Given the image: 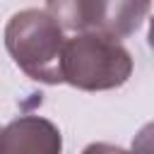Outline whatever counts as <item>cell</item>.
I'll return each instance as SVG.
<instances>
[{
	"label": "cell",
	"mask_w": 154,
	"mask_h": 154,
	"mask_svg": "<svg viewBox=\"0 0 154 154\" xmlns=\"http://www.w3.org/2000/svg\"><path fill=\"white\" fill-rule=\"evenodd\" d=\"M60 75L82 91L116 89L132 75V58L118 38L84 31L63 43Z\"/></svg>",
	"instance_id": "6da1fadb"
},
{
	"label": "cell",
	"mask_w": 154,
	"mask_h": 154,
	"mask_svg": "<svg viewBox=\"0 0 154 154\" xmlns=\"http://www.w3.org/2000/svg\"><path fill=\"white\" fill-rule=\"evenodd\" d=\"M63 29L46 10H22L5 26V48L14 65L31 79L60 84Z\"/></svg>",
	"instance_id": "7a4b0ae2"
},
{
	"label": "cell",
	"mask_w": 154,
	"mask_h": 154,
	"mask_svg": "<svg viewBox=\"0 0 154 154\" xmlns=\"http://www.w3.org/2000/svg\"><path fill=\"white\" fill-rule=\"evenodd\" d=\"M46 7L60 29L96 31L120 41L144 24L149 0H46Z\"/></svg>",
	"instance_id": "3957f363"
},
{
	"label": "cell",
	"mask_w": 154,
	"mask_h": 154,
	"mask_svg": "<svg viewBox=\"0 0 154 154\" xmlns=\"http://www.w3.org/2000/svg\"><path fill=\"white\" fill-rule=\"evenodd\" d=\"M60 130L41 116H22L0 130V154H60Z\"/></svg>",
	"instance_id": "277c9868"
},
{
	"label": "cell",
	"mask_w": 154,
	"mask_h": 154,
	"mask_svg": "<svg viewBox=\"0 0 154 154\" xmlns=\"http://www.w3.org/2000/svg\"><path fill=\"white\" fill-rule=\"evenodd\" d=\"M82 154H130L120 147H113V144H106V142H96V144H89Z\"/></svg>",
	"instance_id": "5b68a950"
},
{
	"label": "cell",
	"mask_w": 154,
	"mask_h": 154,
	"mask_svg": "<svg viewBox=\"0 0 154 154\" xmlns=\"http://www.w3.org/2000/svg\"><path fill=\"white\" fill-rule=\"evenodd\" d=\"M0 130H2V128H0Z\"/></svg>",
	"instance_id": "8992f818"
}]
</instances>
